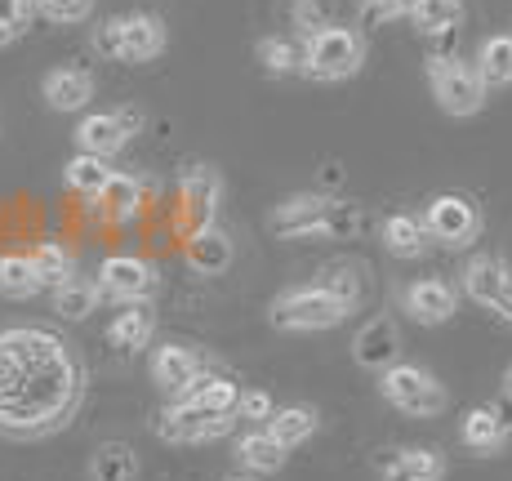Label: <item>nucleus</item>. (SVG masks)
Here are the masks:
<instances>
[{
  "label": "nucleus",
  "mask_w": 512,
  "mask_h": 481,
  "mask_svg": "<svg viewBox=\"0 0 512 481\" xmlns=\"http://www.w3.org/2000/svg\"><path fill=\"white\" fill-rule=\"evenodd\" d=\"M90 375L72 339L54 326H0V437L45 441L85 406Z\"/></svg>",
  "instance_id": "1"
},
{
  "label": "nucleus",
  "mask_w": 512,
  "mask_h": 481,
  "mask_svg": "<svg viewBox=\"0 0 512 481\" xmlns=\"http://www.w3.org/2000/svg\"><path fill=\"white\" fill-rule=\"evenodd\" d=\"M272 232L285 241H352L370 228V214L352 201H339V196H321V192H294L272 210Z\"/></svg>",
  "instance_id": "2"
},
{
  "label": "nucleus",
  "mask_w": 512,
  "mask_h": 481,
  "mask_svg": "<svg viewBox=\"0 0 512 481\" xmlns=\"http://www.w3.org/2000/svg\"><path fill=\"white\" fill-rule=\"evenodd\" d=\"M348 312H352L348 303H343L339 294H330L321 281H312V286H290L268 303V321L277 330H290V335H321V330H334L348 321Z\"/></svg>",
  "instance_id": "3"
},
{
  "label": "nucleus",
  "mask_w": 512,
  "mask_h": 481,
  "mask_svg": "<svg viewBox=\"0 0 512 481\" xmlns=\"http://www.w3.org/2000/svg\"><path fill=\"white\" fill-rule=\"evenodd\" d=\"M303 45H308V63H303V76H312V81H352V76L366 67V36L357 32V27H321L317 36H303Z\"/></svg>",
  "instance_id": "4"
},
{
  "label": "nucleus",
  "mask_w": 512,
  "mask_h": 481,
  "mask_svg": "<svg viewBox=\"0 0 512 481\" xmlns=\"http://www.w3.org/2000/svg\"><path fill=\"white\" fill-rule=\"evenodd\" d=\"M428 85L446 116H477L490 98V85L481 81L477 63H468V58H459V54H432Z\"/></svg>",
  "instance_id": "5"
},
{
  "label": "nucleus",
  "mask_w": 512,
  "mask_h": 481,
  "mask_svg": "<svg viewBox=\"0 0 512 481\" xmlns=\"http://www.w3.org/2000/svg\"><path fill=\"white\" fill-rule=\"evenodd\" d=\"M94 49L116 63H152L165 54V23L156 14H116L94 32Z\"/></svg>",
  "instance_id": "6"
},
{
  "label": "nucleus",
  "mask_w": 512,
  "mask_h": 481,
  "mask_svg": "<svg viewBox=\"0 0 512 481\" xmlns=\"http://www.w3.org/2000/svg\"><path fill=\"white\" fill-rule=\"evenodd\" d=\"M379 392L392 410H401V415H410V419H437L441 410L450 406L446 384H441L432 370L410 366V361H397L392 370H383Z\"/></svg>",
  "instance_id": "7"
},
{
  "label": "nucleus",
  "mask_w": 512,
  "mask_h": 481,
  "mask_svg": "<svg viewBox=\"0 0 512 481\" xmlns=\"http://www.w3.org/2000/svg\"><path fill=\"white\" fill-rule=\"evenodd\" d=\"M423 223H428V237L437 245H446V250H468V245H477L481 228H486L477 201L464 196V192L432 196L428 210H423Z\"/></svg>",
  "instance_id": "8"
},
{
  "label": "nucleus",
  "mask_w": 512,
  "mask_h": 481,
  "mask_svg": "<svg viewBox=\"0 0 512 481\" xmlns=\"http://www.w3.org/2000/svg\"><path fill=\"white\" fill-rule=\"evenodd\" d=\"M219 205H223V174L205 161H192L179 174V228L187 237L201 228H214Z\"/></svg>",
  "instance_id": "9"
},
{
  "label": "nucleus",
  "mask_w": 512,
  "mask_h": 481,
  "mask_svg": "<svg viewBox=\"0 0 512 481\" xmlns=\"http://www.w3.org/2000/svg\"><path fill=\"white\" fill-rule=\"evenodd\" d=\"M236 424H241V415H214V410L174 401V406H165L161 415H156L152 433L161 441H170V446H205V441L228 437Z\"/></svg>",
  "instance_id": "10"
},
{
  "label": "nucleus",
  "mask_w": 512,
  "mask_h": 481,
  "mask_svg": "<svg viewBox=\"0 0 512 481\" xmlns=\"http://www.w3.org/2000/svg\"><path fill=\"white\" fill-rule=\"evenodd\" d=\"M477 308H486L495 321H504L512 330V268L504 259H495V254H477V259L464 263V286Z\"/></svg>",
  "instance_id": "11"
},
{
  "label": "nucleus",
  "mask_w": 512,
  "mask_h": 481,
  "mask_svg": "<svg viewBox=\"0 0 512 481\" xmlns=\"http://www.w3.org/2000/svg\"><path fill=\"white\" fill-rule=\"evenodd\" d=\"M98 290H103V299L116 303H152V294L161 290V277L139 254H112L98 263Z\"/></svg>",
  "instance_id": "12"
},
{
  "label": "nucleus",
  "mask_w": 512,
  "mask_h": 481,
  "mask_svg": "<svg viewBox=\"0 0 512 481\" xmlns=\"http://www.w3.org/2000/svg\"><path fill=\"white\" fill-rule=\"evenodd\" d=\"M143 130V112L134 107H116V112H90L81 125H76V147L90 156H103L112 161L116 152H125L130 139Z\"/></svg>",
  "instance_id": "13"
},
{
  "label": "nucleus",
  "mask_w": 512,
  "mask_h": 481,
  "mask_svg": "<svg viewBox=\"0 0 512 481\" xmlns=\"http://www.w3.org/2000/svg\"><path fill=\"white\" fill-rule=\"evenodd\" d=\"M459 437H464V446L477 450V455H495V450H504L508 437H512V397L472 406L464 415V424H459Z\"/></svg>",
  "instance_id": "14"
},
{
  "label": "nucleus",
  "mask_w": 512,
  "mask_h": 481,
  "mask_svg": "<svg viewBox=\"0 0 512 481\" xmlns=\"http://www.w3.org/2000/svg\"><path fill=\"white\" fill-rule=\"evenodd\" d=\"M147 375H152V384L161 388L165 397L179 401L183 392L205 375V357L192 352L187 343H161V348L152 352V361H147Z\"/></svg>",
  "instance_id": "15"
},
{
  "label": "nucleus",
  "mask_w": 512,
  "mask_h": 481,
  "mask_svg": "<svg viewBox=\"0 0 512 481\" xmlns=\"http://www.w3.org/2000/svg\"><path fill=\"white\" fill-rule=\"evenodd\" d=\"M401 312H410L419 326H446L459 312V290L446 277H415L401 290Z\"/></svg>",
  "instance_id": "16"
},
{
  "label": "nucleus",
  "mask_w": 512,
  "mask_h": 481,
  "mask_svg": "<svg viewBox=\"0 0 512 481\" xmlns=\"http://www.w3.org/2000/svg\"><path fill=\"white\" fill-rule=\"evenodd\" d=\"M352 361H357L361 370H374V375H383V370H392L401 361V330L392 317H370L366 326L352 335Z\"/></svg>",
  "instance_id": "17"
},
{
  "label": "nucleus",
  "mask_w": 512,
  "mask_h": 481,
  "mask_svg": "<svg viewBox=\"0 0 512 481\" xmlns=\"http://www.w3.org/2000/svg\"><path fill=\"white\" fill-rule=\"evenodd\" d=\"M94 76L85 72V67H54V72H45L41 76V98H45V107L49 112H63V116H72V112H85V107L94 103Z\"/></svg>",
  "instance_id": "18"
},
{
  "label": "nucleus",
  "mask_w": 512,
  "mask_h": 481,
  "mask_svg": "<svg viewBox=\"0 0 512 481\" xmlns=\"http://www.w3.org/2000/svg\"><path fill=\"white\" fill-rule=\"evenodd\" d=\"M183 259H187V268L196 272V277H223V272L232 268V259H236V245L228 232L214 223V228H201V232H192V237L183 241Z\"/></svg>",
  "instance_id": "19"
},
{
  "label": "nucleus",
  "mask_w": 512,
  "mask_h": 481,
  "mask_svg": "<svg viewBox=\"0 0 512 481\" xmlns=\"http://www.w3.org/2000/svg\"><path fill=\"white\" fill-rule=\"evenodd\" d=\"M446 477V455L432 446L388 450L379 459V481H441Z\"/></svg>",
  "instance_id": "20"
},
{
  "label": "nucleus",
  "mask_w": 512,
  "mask_h": 481,
  "mask_svg": "<svg viewBox=\"0 0 512 481\" xmlns=\"http://www.w3.org/2000/svg\"><path fill=\"white\" fill-rule=\"evenodd\" d=\"M379 241L392 259H419V254H428V245H432L423 214H388V219L379 223Z\"/></svg>",
  "instance_id": "21"
},
{
  "label": "nucleus",
  "mask_w": 512,
  "mask_h": 481,
  "mask_svg": "<svg viewBox=\"0 0 512 481\" xmlns=\"http://www.w3.org/2000/svg\"><path fill=\"white\" fill-rule=\"evenodd\" d=\"M156 339V308L152 303H125V312H116V321L107 326V343L121 352H143Z\"/></svg>",
  "instance_id": "22"
},
{
  "label": "nucleus",
  "mask_w": 512,
  "mask_h": 481,
  "mask_svg": "<svg viewBox=\"0 0 512 481\" xmlns=\"http://www.w3.org/2000/svg\"><path fill=\"white\" fill-rule=\"evenodd\" d=\"M254 58H259L263 76H303V63H308V45H303V36H263L259 45H254Z\"/></svg>",
  "instance_id": "23"
},
{
  "label": "nucleus",
  "mask_w": 512,
  "mask_h": 481,
  "mask_svg": "<svg viewBox=\"0 0 512 481\" xmlns=\"http://www.w3.org/2000/svg\"><path fill=\"white\" fill-rule=\"evenodd\" d=\"M94 205L107 223H134L143 214V183L134 174H112V183L98 192Z\"/></svg>",
  "instance_id": "24"
},
{
  "label": "nucleus",
  "mask_w": 512,
  "mask_h": 481,
  "mask_svg": "<svg viewBox=\"0 0 512 481\" xmlns=\"http://www.w3.org/2000/svg\"><path fill=\"white\" fill-rule=\"evenodd\" d=\"M241 392L245 388H236V379L205 370V375L196 379V384L187 388L179 401H187V406H201V410H214V415H236V406H241Z\"/></svg>",
  "instance_id": "25"
},
{
  "label": "nucleus",
  "mask_w": 512,
  "mask_h": 481,
  "mask_svg": "<svg viewBox=\"0 0 512 481\" xmlns=\"http://www.w3.org/2000/svg\"><path fill=\"white\" fill-rule=\"evenodd\" d=\"M236 459H241V468H250V473H281L290 450H285L268 428H254V433H245L236 441Z\"/></svg>",
  "instance_id": "26"
},
{
  "label": "nucleus",
  "mask_w": 512,
  "mask_h": 481,
  "mask_svg": "<svg viewBox=\"0 0 512 481\" xmlns=\"http://www.w3.org/2000/svg\"><path fill=\"white\" fill-rule=\"evenodd\" d=\"M112 165L103 161V156H90V152H76L72 161L63 165V183H67V192H76V196H85V201H98V192L112 183Z\"/></svg>",
  "instance_id": "27"
},
{
  "label": "nucleus",
  "mask_w": 512,
  "mask_h": 481,
  "mask_svg": "<svg viewBox=\"0 0 512 481\" xmlns=\"http://www.w3.org/2000/svg\"><path fill=\"white\" fill-rule=\"evenodd\" d=\"M45 290L41 272H36L32 254H0V299H36Z\"/></svg>",
  "instance_id": "28"
},
{
  "label": "nucleus",
  "mask_w": 512,
  "mask_h": 481,
  "mask_svg": "<svg viewBox=\"0 0 512 481\" xmlns=\"http://www.w3.org/2000/svg\"><path fill=\"white\" fill-rule=\"evenodd\" d=\"M477 72L490 90H508L512 85V32H499V36H486L477 45Z\"/></svg>",
  "instance_id": "29"
},
{
  "label": "nucleus",
  "mask_w": 512,
  "mask_h": 481,
  "mask_svg": "<svg viewBox=\"0 0 512 481\" xmlns=\"http://www.w3.org/2000/svg\"><path fill=\"white\" fill-rule=\"evenodd\" d=\"M410 23L419 36H455L464 23V0H415Z\"/></svg>",
  "instance_id": "30"
},
{
  "label": "nucleus",
  "mask_w": 512,
  "mask_h": 481,
  "mask_svg": "<svg viewBox=\"0 0 512 481\" xmlns=\"http://www.w3.org/2000/svg\"><path fill=\"white\" fill-rule=\"evenodd\" d=\"M98 299H103L98 281L72 277L67 286L54 290V317H58V321H90L94 312H98Z\"/></svg>",
  "instance_id": "31"
},
{
  "label": "nucleus",
  "mask_w": 512,
  "mask_h": 481,
  "mask_svg": "<svg viewBox=\"0 0 512 481\" xmlns=\"http://www.w3.org/2000/svg\"><path fill=\"white\" fill-rule=\"evenodd\" d=\"M139 477V455L125 441H103L90 459V481H134Z\"/></svg>",
  "instance_id": "32"
},
{
  "label": "nucleus",
  "mask_w": 512,
  "mask_h": 481,
  "mask_svg": "<svg viewBox=\"0 0 512 481\" xmlns=\"http://www.w3.org/2000/svg\"><path fill=\"white\" fill-rule=\"evenodd\" d=\"M317 428H321V415L312 406H281L277 419L268 424V433L277 437L285 450H294V446H303V441L317 437Z\"/></svg>",
  "instance_id": "33"
},
{
  "label": "nucleus",
  "mask_w": 512,
  "mask_h": 481,
  "mask_svg": "<svg viewBox=\"0 0 512 481\" xmlns=\"http://www.w3.org/2000/svg\"><path fill=\"white\" fill-rule=\"evenodd\" d=\"M32 263H36V272H41L45 290H58V286H67V281L76 277V254L67 250L63 241H41L32 250Z\"/></svg>",
  "instance_id": "34"
},
{
  "label": "nucleus",
  "mask_w": 512,
  "mask_h": 481,
  "mask_svg": "<svg viewBox=\"0 0 512 481\" xmlns=\"http://www.w3.org/2000/svg\"><path fill=\"white\" fill-rule=\"evenodd\" d=\"M36 14V0H0V49L14 45Z\"/></svg>",
  "instance_id": "35"
},
{
  "label": "nucleus",
  "mask_w": 512,
  "mask_h": 481,
  "mask_svg": "<svg viewBox=\"0 0 512 481\" xmlns=\"http://www.w3.org/2000/svg\"><path fill=\"white\" fill-rule=\"evenodd\" d=\"M321 286H326L330 294H339L348 308H357L361 294H366V286H361V277H357V268H348V263H330V268L321 272Z\"/></svg>",
  "instance_id": "36"
},
{
  "label": "nucleus",
  "mask_w": 512,
  "mask_h": 481,
  "mask_svg": "<svg viewBox=\"0 0 512 481\" xmlns=\"http://www.w3.org/2000/svg\"><path fill=\"white\" fill-rule=\"evenodd\" d=\"M36 14L49 18V23L76 27V23H90L94 18V0H36Z\"/></svg>",
  "instance_id": "37"
},
{
  "label": "nucleus",
  "mask_w": 512,
  "mask_h": 481,
  "mask_svg": "<svg viewBox=\"0 0 512 481\" xmlns=\"http://www.w3.org/2000/svg\"><path fill=\"white\" fill-rule=\"evenodd\" d=\"M410 9H415V0H361V27H388L397 23V18H410Z\"/></svg>",
  "instance_id": "38"
},
{
  "label": "nucleus",
  "mask_w": 512,
  "mask_h": 481,
  "mask_svg": "<svg viewBox=\"0 0 512 481\" xmlns=\"http://www.w3.org/2000/svg\"><path fill=\"white\" fill-rule=\"evenodd\" d=\"M277 410H281V406H277V401H272L263 388H245V392H241V406H236V415L250 419V424H259V428H268L272 419H277Z\"/></svg>",
  "instance_id": "39"
},
{
  "label": "nucleus",
  "mask_w": 512,
  "mask_h": 481,
  "mask_svg": "<svg viewBox=\"0 0 512 481\" xmlns=\"http://www.w3.org/2000/svg\"><path fill=\"white\" fill-rule=\"evenodd\" d=\"M290 27L299 36H317L321 27H330L326 5H321V0H294V5H290Z\"/></svg>",
  "instance_id": "40"
},
{
  "label": "nucleus",
  "mask_w": 512,
  "mask_h": 481,
  "mask_svg": "<svg viewBox=\"0 0 512 481\" xmlns=\"http://www.w3.org/2000/svg\"><path fill=\"white\" fill-rule=\"evenodd\" d=\"M504 397H512V366L504 370Z\"/></svg>",
  "instance_id": "41"
},
{
  "label": "nucleus",
  "mask_w": 512,
  "mask_h": 481,
  "mask_svg": "<svg viewBox=\"0 0 512 481\" xmlns=\"http://www.w3.org/2000/svg\"><path fill=\"white\" fill-rule=\"evenodd\" d=\"M232 481H245V477H232Z\"/></svg>",
  "instance_id": "42"
}]
</instances>
